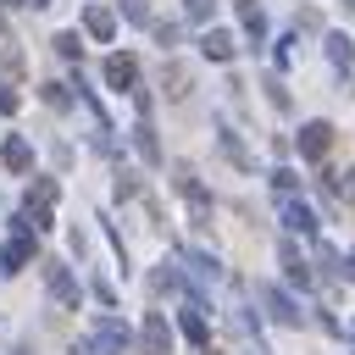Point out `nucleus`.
<instances>
[{
    "label": "nucleus",
    "instance_id": "b1692460",
    "mask_svg": "<svg viewBox=\"0 0 355 355\" xmlns=\"http://www.w3.org/2000/svg\"><path fill=\"white\" fill-rule=\"evenodd\" d=\"M222 155H227L233 166H250V155H244V144H239V139H233L227 128H222Z\"/></svg>",
    "mask_w": 355,
    "mask_h": 355
},
{
    "label": "nucleus",
    "instance_id": "2eb2a0df",
    "mask_svg": "<svg viewBox=\"0 0 355 355\" xmlns=\"http://www.w3.org/2000/svg\"><path fill=\"white\" fill-rule=\"evenodd\" d=\"M322 44H327V61H333L338 72H349V67H355V39H349V33H327Z\"/></svg>",
    "mask_w": 355,
    "mask_h": 355
},
{
    "label": "nucleus",
    "instance_id": "7ed1b4c3",
    "mask_svg": "<svg viewBox=\"0 0 355 355\" xmlns=\"http://www.w3.org/2000/svg\"><path fill=\"white\" fill-rule=\"evenodd\" d=\"M128 349V327L116 316H100L94 322V338H89V355H122Z\"/></svg>",
    "mask_w": 355,
    "mask_h": 355
},
{
    "label": "nucleus",
    "instance_id": "393cba45",
    "mask_svg": "<svg viewBox=\"0 0 355 355\" xmlns=\"http://www.w3.org/2000/svg\"><path fill=\"white\" fill-rule=\"evenodd\" d=\"M44 105H55V111H67V105H72V94H67V83H44Z\"/></svg>",
    "mask_w": 355,
    "mask_h": 355
},
{
    "label": "nucleus",
    "instance_id": "4be33fe9",
    "mask_svg": "<svg viewBox=\"0 0 355 355\" xmlns=\"http://www.w3.org/2000/svg\"><path fill=\"white\" fill-rule=\"evenodd\" d=\"M189 272H194L200 283H216V272H222V266H216L211 255H189Z\"/></svg>",
    "mask_w": 355,
    "mask_h": 355
},
{
    "label": "nucleus",
    "instance_id": "423d86ee",
    "mask_svg": "<svg viewBox=\"0 0 355 355\" xmlns=\"http://www.w3.org/2000/svg\"><path fill=\"white\" fill-rule=\"evenodd\" d=\"M172 183H178V194L194 205V227H211V200H205V189L194 183V172H189V166H178V178H172Z\"/></svg>",
    "mask_w": 355,
    "mask_h": 355
},
{
    "label": "nucleus",
    "instance_id": "0eeeda50",
    "mask_svg": "<svg viewBox=\"0 0 355 355\" xmlns=\"http://www.w3.org/2000/svg\"><path fill=\"white\" fill-rule=\"evenodd\" d=\"M294 144H300V155H305V161H322V155L333 150V128H327V122H305Z\"/></svg>",
    "mask_w": 355,
    "mask_h": 355
},
{
    "label": "nucleus",
    "instance_id": "c756f323",
    "mask_svg": "<svg viewBox=\"0 0 355 355\" xmlns=\"http://www.w3.org/2000/svg\"><path fill=\"white\" fill-rule=\"evenodd\" d=\"M344 272H349V277H355V250H349V266H344Z\"/></svg>",
    "mask_w": 355,
    "mask_h": 355
},
{
    "label": "nucleus",
    "instance_id": "f03ea898",
    "mask_svg": "<svg viewBox=\"0 0 355 355\" xmlns=\"http://www.w3.org/2000/svg\"><path fill=\"white\" fill-rule=\"evenodd\" d=\"M28 261H33V227H17V233L0 244V272L11 277V272H22Z\"/></svg>",
    "mask_w": 355,
    "mask_h": 355
},
{
    "label": "nucleus",
    "instance_id": "20e7f679",
    "mask_svg": "<svg viewBox=\"0 0 355 355\" xmlns=\"http://www.w3.org/2000/svg\"><path fill=\"white\" fill-rule=\"evenodd\" d=\"M261 305H266V316H272V322H283V327H300V322H305V311H300L277 283H266V288H261Z\"/></svg>",
    "mask_w": 355,
    "mask_h": 355
},
{
    "label": "nucleus",
    "instance_id": "f3484780",
    "mask_svg": "<svg viewBox=\"0 0 355 355\" xmlns=\"http://www.w3.org/2000/svg\"><path fill=\"white\" fill-rule=\"evenodd\" d=\"M161 83H166V100H183L189 89H194V78L178 67V61H166V72H161Z\"/></svg>",
    "mask_w": 355,
    "mask_h": 355
},
{
    "label": "nucleus",
    "instance_id": "ddd939ff",
    "mask_svg": "<svg viewBox=\"0 0 355 355\" xmlns=\"http://www.w3.org/2000/svg\"><path fill=\"white\" fill-rule=\"evenodd\" d=\"M0 166H6V172H28V166H33V150H28L22 133H11V139L0 144Z\"/></svg>",
    "mask_w": 355,
    "mask_h": 355
},
{
    "label": "nucleus",
    "instance_id": "5701e85b",
    "mask_svg": "<svg viewBox=\"0 0 355 355\" xmlns=\"http://www.w3.org/2000/svg\"><path fill=\"white\" fill-rule=\"evenodd\" d=\"M183 17L189 22H211L216 17V0H183Z\"/></svg>",
    "mask_w": 355,
    "mask_h": 355
},
{
    "label": "nucleus",
    "instance_id": "dca6fc26",
    "mask_svg": "<svg viewBox=\"0 0 355 355\" xmlns=\"http://www.w3.org/2000/svg\"><path fill=\"white\" fill-rule=\"evenodd\" d=\"M233 6H239V17H244V33L261 44V39H266V11H261L255 0H233Z\"/></svg>",
    "mask_w": 355,
    "mask_h": 355
},
{
    "label": "nucleus",
    "instance_id": "6ab92c4d",
    "mask_svg": "<svg viewBox=\"0 0 355 355\" xmlns=\"http://www.w3.org/2000/svg\"><path fill=\"white\" fill-rule=\"evenodd\" d=\"M327 189H333L344 205H355V166H338V172H327Z\"/></svg>",
    "mask_w": 355,
    "mask_h": 355
},
{
    "label": "nucleus",
    "instance_id": "4468645a",
    "mask_svg": "<svg viewBox=\"0 0 355 355\" xmlns=\"http://www.w3.org/2000/svg\"><path fill=\"white\" fill-rule=\"evenodd\" d=\"M83 33H89V39H100V44H105V39H111V33H116V17H111V11H105V6H89V11H83Z\"/></svg>",
    "mask_w": 355,
    "mask_h": 355
},
{
    "label": "nucleus",
    "instance_id": "a211bd4d",
    "mask_svg": "<svg viewBox=\"0 0 355 355\" xmlns=\"http://www.w3.org/2000/svg\"><path fill=\"white\" fill-rule=\"evenodd\" d=\"M283 227H288V233H316V216H311L300 200H288V205H283Z\"/></svg>",
    "mask_w": 355,
    "mask_h": 355
},
{
    "label": "nucleus",
    "instance_id": "412c9836",
    "mask_svg": "<svg viewBox=\"0 0 355 355\" xmlns=\"http://www.w3.org/2000/svg\"><path fill=\"white\" fill-rule=\"evenodd\" d=\"M150 288H155V294H172V288H183V277H178L172 266H155V272H150Z\"/></svg>",
    "mask_w": 355,
    "mask_h": 355
},
{
    "label": "nucleus",
    "instance_id": "a878e982",
    "mask_svg": "<svg viewBox=\"0 0 355 355\" xmlns=\"http://www.w3.org/2000/svg\"><path fill=\"white\" fill-rule=\"evenodd\" d=\"M55 50H61L67 61H78V50H83V44H78V33H55Z\"/></svg>",
    "mask_w": 355,
    "mask_h": 355
},
{
    "label": "nucleus",
    "instance_id": "f8f14e48",
    "mask_svg": "<svg viewBox=\"0 0 355 355\" xmlns=\"http://www.w3.org/2000/svg\"><path fill=\"white\" fill-rule=\"evenodd\" d=\"M178 327H183V338H194V344L205 349V305H200L194 294L183 300V311H178Z\"/></svg>",
    "mask_w": 355,
    "mask_h": 355
},
{
    "label": "nucleus",
    "instance_id": "f257e3e1",
    "mask_svg": "<svg viewBox=\"0 0 355 355\" xmlns=\"http://www.w3.org/2000/svg\"><path fill=\"white\" fill-rule=\"evenodd\" d=\"M55 200H61V189H55V178H39L33 189H28V200H22V216H17V227H50V211H55Z\"/></svg>",
    "mask_w": 355,
    "mask_h": 355
},
{
    "label": "nucleus",
    "instance_id": "9b49d317",
    "mask_svg": "<svg viewBox=\"0 0 355 355\" xmlns=\"http://www.w3.org/2000/svg\"><path fill=\"white\" fill-rule=\"evenodd\" d=\"M44 283H50V294H55V300H61L67 311L78 305V283H72V272H67L61 261H50V266H44Z\"/></svg>",
    "mask_w": 355,
    "mask_h": 355
},
{
    "label": "nucleus",
    "instance_id": "aec40b11",
    "mask_svg": "<svg viewBox=\"0 0 355 355\" xmlns=\"http://www.w3.org/2000/svg\"><path fill=\"white\" fill-rule=\"evenodd\" d=\"M133 144H139V155H144L150 166L161 161V144H155V128H150V122H139V128H133Z\"/></svg>",
    "mask_w": 355,
    "mask_h": 355
},
{
    "label": "nucleus",
    "instance_id": "c85d7f7f",
    "mask_svg": "<svg viewBox=\"0 0 355 355\" xmlns=\"http://www.w3.org/2000/svg\"><path fill=\"white\" fill-rule=\"evenodd\" d=\"M17 6H50V0H17Z\"/></svg>",
    "mask_w": 355,
    "mask_h": 355
},
{
    "label": "nucleus",
    "instance_id": "39448f33",
    "mask_svg": "<svg viewBox=\"0 0 355 355\" xmlns=\"http://www.w3.org/2000/svg\"><path fill=\"white\" fill-rule=\"evenodd\" d=\"M139 344H144V355H172V327H166V316H161V311H144Z\"/></svg>",
    "mask_w": 355,
    "mask_h": 355
},
{
    "label": "nucleus",
    "instance_id": "cd10ccee",
    "mask_svg": "<svg viewBox=\"0 0 355 355\" xmlns=\"http://www.w3.org/2000/svg\"><path fill=\"white\" fill-rule=\"evenodd\" d=\"M122 11H128L133 22H144V17H150V6H144V0H122Z\"/></svg>",
    "mask_w": 355,
    "mask_h": 355
},
{
    "label": "nucleus",
    "instance_id": "6e6552de",
    "mask_svg": "<svg viewBox=\"0 0 355 355\" xmlns=\"http://www.w3.org/2000/svg\"><path fill=\"white\" fill-rule=\"evenodd\" d=\"M105 83H111V89H133V83H139V55H128V50L105 55Z\"/></svg>",
    "mask_w": 355,
    "mask_h": 355
},
{
    "label": "nucleus",
    "instance_id": "bb28decb",
    "mask_svg": "<svg viewBox=\"0 0 355 355\" xmlns=\"http://www.w3.org/2000/svg\"><path fill=\"white\" fill-rule=\"evenodd\" d=\"M294 183H300V178H294L288 166H277V172H272V189H283V194H294Z\"/></svg>",
    "mask_w": 355,
    "mask_h": 355
},
{
    "label": "nucleus",
    "instance_id": "1a4fd4ad",
    "mask_svg": "<svg viewBox=\"0 0 355 355\" xmlns=\"http://www.w3.org/2000/svg\"><path fill=\"white\" fill-rule=\"evenodd\" d=\"M200 55H205V61H233V55H239V39H233L227 28H205Z\"/></svg>",
    "mask_w": 355,
    "mask_h": 355
},
{
    "label": "nucleus",
    "instance_id": "9d476101",
    "mask_svg": "<svg viewBox=\"0 0 355 355\" xmlns=\"http://www.w3.org/2000/svg\"><path fill=\"white\" fill-rule=\"evenodd\" d=\"M277 266H283V277H288V283H300V288L311 283V266H305V255H300V244H294V239H283V244H277Z\"/></svg>",
    "mask_w": 355,
    "mask_h": 355
}]
</instances>
